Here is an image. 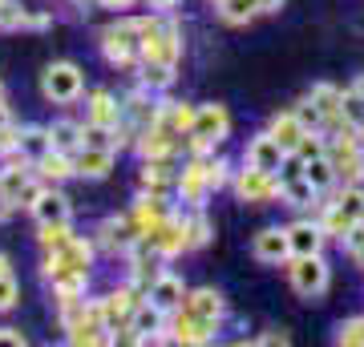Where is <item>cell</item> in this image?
I'll return each mask as SVG.
<instances>
[{"label":"cell","instance_id":"46","mask_svg":"<svg viewBox=\"0 0 364 347\" xmlns=\"http://www.w3.org/2000/svg\"><path fill=\"white\" fill-rule=\"evenodd\" d=\"M9 121H13V117H9V109H4V101H0V129L9 126Z\"/></svg>","mask_w":364,"mask_h":347},{"label":"cell","instance_id":"37","mask_svg":"<svg viewBox=\"0 0 364 347\" xmlns=\"http://www.w3.org/2000/svg\"><path fill=\"white\" fill-rule=\"evenodd\" d=\"M291 114L299 117V126H304V129H320V126H324V117H320V109L312 105V97H304V101L291 109Z\"/></svg>","mask_w":364,"mask_h":347},{"label":"cell","instance_id":"40","mask_svg":"<svg viewBox=\"0 0 364 347\" xmlns=\"http://www.w3.org/2000/svg\"><path fill=\"white\" fill-rule=\"evenodd\" d=\"M227 182H231V166H227V162H207V186L210 190H223V186H227Z\"/></svg>","mask_w":364,"mask_h":347},{"label":"cell","instance_id":"19","mask_svg":"<svg viewBox=\"0 0 364 347\" xmlns=\"http://www.w3.org/2000/svg\"><path fill=\"white\" fill-rule=\"evenodd\" d=\"M308 97H312V105L320 109L324 126H340V121H344V93H340L336 85H324V81H320V85H312Z\"/></svg>","mask_w":364,"mask_h":347},{"label":"cell","instance_id":"4","mask_svg":"<svg viewBox=\"0 0 364 347\" xmlns=\"http://www.w3.org/2000/svg\"><path fill=\"white\" fill-rule=\"evenodd\" d=\"M291 287L304 299L324 295L328 291V263L320 255H296V263H291Z\"/></svg>","mask_w":364,"mask_h":347},{"label":"cell","instance_id":"10","mask_svg":"<svg viewBox=\"0 0 364 347\" xmlns=\"http://www.w3.org/2000/svg\"><path fill=\"white\" fill-rule=\"evenodd\" d=\"M134 238H138V226H134V219L126 214V219H105L102 226H97V246H102L105 255H117V250H130Z\"/></svg>","mask_w":364,"mask_h":347},{"label":"cell","instance_id":"30","mask_svg":"<svg viewBox=\"0 0 364 347\" xmlns=\"http://www.w3.org/2000/svg\"><path fill=\"white\" fill-rule=\"evenodd\" d=\"M25 158H33L37 162L45 150H53V142H49V126H28V129H21V145H16Z\"/></svg>","mask_w":364,"mask_h":347},{"label":"cell","instance_id":"52","mask_svg":"<svg viewBox=\"0 0 364 347\" xmlns=\"http://www.w3.org/2000/svg\"><path fill=\"white\" fill-rule=\"evenodd\" d=\"M0 101H4V81H0Z\"/></svg>","mask_w":364,"mask_h":347},{"label":"cell","instance_id":"14","mask_svg":"<svg viewBox=\"0 0 364 347\" xmlns=\"http://www.w3.org/2000/svg\"><path fill=\"white\" fill-rule=\"evenodd\" d=\"M251 255L259 258V263H284V258H291L287 231H279V226H267V231H259V234H255V243H251Z\"/></svg>","mask_w":364,"mask_h":347},{"label":"cell","instance_id":"27","mask_svg":"<svg viewBox=\"0 0 364 347\" xmlns=\"http://www.w3.org/2000/svg\"><path fill=\"white\" fill-rule=\"evenodd\" d=\"M316 186L308 178H304V174H287L284 178V190H279V198H284L287 206H312L316 202Z\"/></svg>","mask_w":364,"mask_h":347},{"label":"cell","instance_id":"36","mask_svg":"<svg viewBox=\"0 0 364 347\" xmlns=\"http://www.w3.org/2000/svg\"><path fill=\"white\" fill-rule=\"evenodd\" d=\"M16 303H21V287H16L13 270H9V275H0V311H13Z\"/></svg>","mask_w":364,"mask_h":347},{"label":"cell","instance_id":"16","mask_svg":"<svg viewBox=\"0 0 364 347\" xmlns=\"http://www.w3.org/2000/svg\"><path fill=\"white\" fill-rule=\"evenodd\" d=\"M284 145L275 142L272 133H259L255 142L247 145V166H255V170H267V174H275L279 170V162H284Z\"/></svg>","mask_w":364,"mask_h":347},{"label":"cell","instance_id":"28","mask_svg":"<svg viewBox=\"0 0 364 347\" xmlns=\"http://www.w3.org/2000/svg\"><path fill=\"white\" fill-rule=\"evenodd\" d=\"M332 206L344 214V222H348V226L364 222V190H360V186H344V190L332 198Z\"/></svg>","mask_w":364,"mask_h":347},{"label":"cell","instance_id":"43","mask_svg":"<svg viewBox=\"0 0 364 347\" xmlns=\"http://www.w3.org/2000/svg\"><path fill=\"white\" fill-rule=\"evenodd\" d=\"M25 28H49V16H45V13H28Z\"/></svg>","mask_w":364,"mask_h":347},{"label":"cell","instance_id":"42","mask_svg":"<svg viewBox=\"0 0 364 347\" xmlns=\"http://www.w3.org/2000/svg\"><path fill=\"white\" fill-rule=\"evenodd\" d=\"M0 343H9V347H25V343H28V335H25V331H16V327H0Z\"/></svg>","mask_w":364,"mask_h":347},{"label":"cell","instance_id":"23","mask_svg":"<svg viewBox=\"0 0 364 347\" xmlns=\"http://www.w3.org/2000/svg\"><path fill=\"white\" fill-rule=\"evenodd\" d=\"M90 121L93 126H117L122 121V101H114L109 89H93L90 93Z\"/></svg>","mask_w":364,"mask_h":347},{"label":"cell","instance_id":"41","mask_svg":"<svg viewBox=\"0 0 364 347\" xmlns=\"http://www.w3.org/2000/svg\"><path fill=\"white\" fill-rule=\"evenodd\" d=\"M16 145H21V129L9 121V126L0 129V154H16Z\"/></svg>","mask_w":364,"mask_h":347},{"label":"cell","instance_id":"38","mask_svg":"<svg viewBox=\"0 0 364 347\" xmlns=\"http://www.w3.org/2000/svg\"><path fill=\"white\" fill-rule=\"evenodd\" d=\"M336 343H356L364 347V319H348L336 327Z\"/></svg>","mask_w":364,"mask_h":347},{"label":"cell","instance_id":"25","mask_svg":"<svg viewBox=\"0 0 364 347\" xmlns=\"http://www.w3.org/2000/svg\"><path fill=\"white\" fill-rule=\"evenodd\" d=\"M49 142H53V150H61V154H77L81 150V126L77 121H53L49 126Z\"/></svg>","mask_w":364,"mask_h":347},{"label":"cell","instance_id":"9","mask_svg":"<svg viewBox=\"0 0 364 347\" xmlns=\"http://www.w3.org/2000/svg\"><path fill=\"white\" fill-rule=\"evenodd\" d=\"M33 174H37V170H33V158H25L21 150H16V158H9L4 170H0V202H13L16 206V194L28 186Z\"/></svg>","mask_w":364,"mask_h":347},{"label":"cell","instance_id":"44","mask_svg":"<svg viewBox=\"0 0 364 347\" xmlns=\"http://www.w3.org/2000/svg\"><path fill=\"white\" fill-rule=\"evenodd\" d=\"M255 9H259V13H279L284 0H255Z\"/></svg>","mask_w":364,"mask_h":347},{"label":"cell","instance_id":"3","mask_svg":"<svg viewBox=\"0 0 364 347\" xmlns=\"http://www.w3.org/2000/svg\"><path fill=\"white\" fill-rule=\"evenodd\" d=\"M81 89H85V81H81V69L73 61H53L49 69H45V77H41V93L57 105L77 101Z\"/></svg>","mask_w":364,"mask_h":347},{"label":"cell","instance_id":"34","mask_svg":"<svg viewBox=\"0 0 364 347\" xmlns=\"http://www.w3.org/2000/svg\"><path fill=\"white\" fill-rule=\"evenodd\" d=\"M170 81H174V69H170V65L142 61V85H146V89H166Z\"/></svg>","mask_w":364,"mask_h":347},{"label":"cell","instance_id":"1","mask_svg":"<svg viewBox=\"0 0 364 347\" xmlns=\"http://www.w3.org/2000/svg\"><path fill=\"white\" fill-rule=\"evenodd\" d=\"M102 57L109 65L130 69L134 61H142V40H138V21H122V25L102 28Z\"/></svg>","mask_w":364,"mask_h":347},{"label":"cell","instance_id":"26","mask_svg":"<svg viewBox=\"0 0 364 347\" xmlns=\"http://www.w3.org/2000/svg\"><path fill=\"white\" fill-rule=\"evenodd\" d=\"M138 182H142L146 194H162L166 190V182H170V158H146Z\"/></svg>","mask_w":364,"mask_h":347},{"label":"cell","instance_id":"33","mask_svg":"<svg viewBox=\"0 0 364 347\" xmlns=\"http://www.w3.org/2000/svg\"><path fill=\"white\" fill-rule=\"evenodd\" d=\"M207 238H210V222H207V214L195 206V214L186 219V250H198V246H207Z\"/></svg>","mask_w":364,"mask_h":347},{"label":"cell","instance_id":"12","mask_svg":"<svg viewBox=\"0 0 364 347\" xmlns=\"http://www.w3.org/2000/svg\"><path fill=\"white\" fill-rule=\"evenodd\" d=\"M114 170V150H97V145H81L73 154V174L90 182H102Z\"/></svg>","mask_w":364,"mask_h":347},{"label":"cell","instance_id":"5","mask_svg":"<svg viewBox=\"0 0 364 347\" xmlns=\"http://www.w3.org/2000/svg\"><path fill=\"white\" fill-rule=\"evenodd\" d=\"M279 190H284V178L275 182V174H267V170L247 166L235 174V194L243 202H272V198H279Z\"/></svg>","mask_w":364,"mask_h":347},{"label":"cell","instance_id":"24","mask_svg":"<svg viewBox=\"0 0 364 347\" xmlns=\"http://www.w3.org/2000/svg\"><path fill=\"white\" fill-rule=\"evenodd\" d=\"M267 133H272L275 142L284 145V154H291V150L299 145V138H304L308 129L299 126V117H296V114H279V117L272 121V129H267Z\"/></svg>","mask_w":364,"mask_h":347},{"label":"cell","instance_id":"35","mask_svg":"<svg viewBox=\"0 0 364 347\" xmlns=\"http://www.w3.org/2000/svg\"><path fill=\"white\" fill-rule=\"evenodd\" d=\"M28 13L16 4V0H4L0 4V33H13V28H25Z\"/></svg>","mask_w":364,"mask_h":347},{"label":"cell","instance_id":"6","mask_svg":"<svg viewBox=\"0 0 364 347\" xmlns=\"http://www.w3.org/2000/svg\"><path fill=\"white\" fill-rule=\"evenodd\" d=\"M142 291L138 287H122V291H109V295L102 299V319H105V331H126L130 327V315H134V307L142 303Z\"/></svg>","mask_w":364,"mask_h":347},{"label":"cell","instance_id":"45","mask_svg":"<svg viewBox=\"0 0 364 347\" xmlns=\"http://www.w3.org/2000/svg\"><path fill=\"white\" fill-rule=\"evenodd\" d=\"M102 4H105V9H130L134 0H102Z\"/></svg>","mask_w":364,"mask_h":347},{"label":"cell","instance_id":"21","mask_svg":"<svg viewBox=\"0 0 364 347\" xmlns=\"http://www.w3.org/2000/svg\"><path fill=\"white\" fill-rule=\"evenodd\" d=\"M41 182H65L73 178V154H61V150H45V154L33 162Z\"/></svg>","mask_w":364,"mask_h":347},{"label":"cell","instance_id":"20","mask_svg":"<svg viewBox=\"0 0 364 347\" xmlns=\"http://www.w3.org/2000/svg\"><path fill=\"white\" fill-rule=\"evenodd\" d=\"M134 226H138V234H150L158 226V222L166 219V202H162V194H146L142 190V198L134 202Z\"/></svg>","mask_w":364,"mask_h":347},{"label":"cell","instance_id":"15","mask_svg":"<svg viewBox=\"0 0 364 347\" xmlns=\"http://www.w3.org/2000/svg\"><path fill=\"white\" fill-rule=\"evenodd\" d=\"M162 319H166V311H158L150 299H142L138 307H134L130 315V331H134V343H146V339H158V331H166L162 327Z\"/></svg>","mask_w":364,"mask_h":347},{"label":"cell","instance_id":"39","mask_svg":"<svg viewBox=\"0 0 364 347\" xmlns=\"http://www.w3.org/2000/svg\"><path fill=\"white\" fill-rule=\"evenodd\" d=\"M344 121H352V126H360L364 121V97L356 89L344 93Z\"/></svg>","mask_w":364,"mask_h":347},{"label":"cell","instance_id":"17","mask_svg":"<svg viewBox=\"0 0 364 347\" xmlns=\"http://www.w3.org/2000/svg\"><path fill=\"white\" fill-rule=\"evenodd\" d=\"M287 246H291V258L296 255H320V246H324L320 222H291V226H287Z\"/></svg>","mask_w":364,"mask_h":347},{"label":"cell","instance_id":"29","mask_svg":"<svg viewBox=\"0 0 364 347\" xmlns=\"http://www.w3.org/2000/svg\"><path fill=\"white\" fill-rule=\"evenodd\" d=\"M299 174L312 182L316 190H328V186L336 182V166H332V158H328V154L312 158V162H304V166H299Z\"/></svg>","mask_w":364,"mask_h":347},{"label":"cell","instance_id":"13","mask_svg":"<svg viewBox=\"0 0 364 347\" xmlns=\"http://www.w3.org/2000/svg\"><path fill=\"white\" fill-rule=\"evenodd\" d=\"M182 311H186V315H195L198 323L219 327V323H223V295H219V291H210V287H198V291H191V295H186Z\"/></svg>","mask_w":364,"mask_h":347},{"label":"cell","instance_id":"11","mask_svg":"<svg viewBox=\"0 0 364 347\" xmlns=\"http://www.w3.org/2000/svg\"><path fill=\"white\" fill-rule=\"evenodd\" d=\"M146 299H150L158 311H166V315H170V311H182V303H186V287H182L178 275H166V270H162L154 283H150Z\"/></svg>","mask_w":364,"mask_h":347},{"label":"cell","instance_id":"49","mask_svg":"<svg viewBox=\"0 0 364 347\" xmlns=\"http://www.w3.org/2000/svg\"><path fill=\"white\" fill-rule=\"evenodd\" d=\"M352 255H356V263H360V267H364V243L356 246V250H352Z\"/></svg>","mask_w":364,"mask_h":347},{"label":"cell","instance_id":"51","mask_svg":"<svg viewBox=\"0 0 364 347\" xmlns=\"http://www.w3.org/2000/svg\"><path fill=\"white\" fill-rule=\"evenodd\" d=\"M356 138H360V145H364V121H360V126H356Z\"/></svg>","mask_w":364,"mask_h":347},{"label":"cell","instance_id":"8","mask_svg":"<svg viewBox=\"0 0 364 347\" xmlns=\"http://www.w3.org/2000/svg\"><path fill=\"white\" fill-rule=\"evenodd\" d=\"M146 238H150V246H154L162 258L182 255V250H186V219H170V214H166L154 231L146 234Z\"/></svg>","mask_w":364,"mask_h":347},{"label":"cell","instance_id":"50","mask_svg":"<svg viewBox=\"0 0 364 347\" xmlns=\"http://www.w3.org/2000/svg\"><path fill=\"white\" fill-rule=\"evenodd\" d=\"M352 89H356V93L364 97V77H356V85H352Z\"/></svg>","mask_w":364,"mask_h":347},{"label":"cell","instance_id":"7","mask_svg":"<svg viewBox=\"0 0 364 347\" xmlns=\"http://www.w3.org/2000/svg\"><path fill=\"white\" fill-rule=\"evenodd\" d=\"M45 279L53 283L57 295H85V287H90V270L69 267V263H61V258L49 255V263H45Z\"/></svg>","mask_w":364,"mask_h":347},{"label":"cell","instance_id":"48","mask_svg":"<svg viewBox=\"0 0 364 347\" xmlns=\"http://www.w3.org/2000/svg\"><path fill=\"white\" fill-rule=\"evenodd\" d=\"M13 270V263H9V255H0V275H9Z\"/></svg>","mask_w":364,"mask_h":347},{"label":"cell","instance_id":"47","mask_svg":"<svg viewBox=\"0 0 364 347\" xmlns=\"http://www.w3.org/2000/svg\"><path fill=\"white\" fill-rule=\"evenodd\" d=\"M150 4H154V9H174L178 0H150Z\"/></svg>","mask_w":364,"mask_h":347},{"label":"cell","instance_id":"2","mask_svg":"<svg viewBox=\"0 0 364 347\" xmlns=\"http://www.w3.org/2000/svg\"><path fill=\"white\" fill-rule=\"evenodd\" d=\"M227 129H231V117H227L223 105H198L195 126H191V150L195 154H210L227 138Z\"/></svg>","mask_w":364,"mask_h":347},{"label":"cell","instance_id":"32","mask_svg":"<svg viewBox=\"0 0 364 347\" xmlns=\"http://www.w3.org/2000/svg\"><path fill=\"white\" fill-rule=\"evenodd\" d=\"M255 13H259L255 0H219V16L227 21V25H247Z\"/></svg>","mask_w":364,"mask_h":347},{"label":"cell","instance_id":"18","mask_svg":"<svg viewBox=\"0 0 364 347\" xmlns=\"http://www.w3.org/2000/svg\"><path fill=\"white\" fill-rule=\"evenodd\" d=\"M178 194H182V202L203 206V198L210 194V186H207V162H191V166H182Z\"/></svg>","mask_w":364,"mask_h":347},{"label":"cell","instance_id":"22","mask_svg":"<svg viewBox=\"0 0 364 347\" xmlns=\"http://www.w3.org/2000/svg\"><path fill=\"white\" fill-rule=\"evenodd\" d=\"M33 214H37V222L45 226V222H69V214H73V210H69V198H65V194L45 186V194H41L37 206H33Z\"/></svg>","mask_w":364,"mask_h":347},{"label":"cell","instance_id":"31","mask_svg":"<svg viewBox=\"0 0 364 347\" xmlns=\"http://www.w3.org/2000/svg\"><path fill=\"white\" fill-rule=\"evenodd\" d=\"M69 238H73V231H69V222H45L37 234V243L49 250V255H57V250H65Z\"/></svg>","mask_w":364,"mask_h":347}]
</instances>
